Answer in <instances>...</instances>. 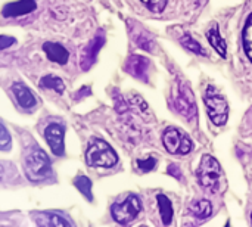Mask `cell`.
<instances>
[{
    "mask_svg": "<svg viewBox=\"0 0 252 227\" xmlns=\"http://www.w3.org/2000/svg\"><path fill=\"white\" fill-rule=\"evenodd\" d=\"M86 162L90 167H100V168H111L118 162V157L115 151L103 140L94 139L90 142L87 152H86Z\"/></svg>",
    "mask_w": 252,
    "mask_h": 227,
    "instance_id": "6da1fadb",
    "label": "cell"
},
{
    "mask_svg": "<svg viewBox=\"0 0 252 227\" xmlns=\"http://www.w3.org/2000/svg\"><path fill=\"white\" fill-rule=\"evenodd\" d=\"M24 170H25V176L31 182H41V180H46V179L52 177L50 160L41 149L31 151L25 157Z\"/></svg>",
    "mask_w": 252,
    "mask_h": 227,
    "instance_id": "7a4b0ae2",
    "label": "cell"
},
{
    "mask_svg": "<svg viewBox=\"0 0 252 227\" xmlns=\"http://www.w3.org/2000/svg\"><path fill=\"white\" fill-rule=\"evenodd\" d=\"M198 182L202 189L208 191L210 194H216L219 189V182L221 176V168L219 161L211 155H204L199 164V168L196 171Z\"/></svg>",
    "mask_w": 252,
    "mask_h": 227,
    "instance_id": "3957f363",
    "label": "cell"
},
{
    "mask_svg": "<svg viewBox=\"0 0 252 227\" xmlns=\"http://www.w3.org/2000/svg\"><path fill=\"white\" fill-rule=\"evenodd\" d=\"M208 115L211 118V121L216 126H224L229 117V105L226 102V99L211 86L208 87L205 97H204Z\"/></svg>",
    "mask_w": 252,
    "mask_h": 227,
    "instance_id": "277c9868",
    "label": "cell"
},
{
    "mask_svg": "<svg viewBox=\"0 0 252 227\" xmlns=\"http://www.w3.org/2000/svg\"><path fill=\"white\" fill-rule=\"evenodd\" d=\"M140 211H142V204L136 195H128L123 202H117L111 208V214L114 220L120 225L131 223L139 216Z\"/></svg>",
    "mask_w": 252,
    "mask_h": 227,
    "instance_id": "5b68a950",
    "label": "cell"
},
{
    "mask_svg": "<svg viewBox=\"0 0 252 227\" xmlns=\"http://www.w3.org/2000/svg\"><path fill=\"white\" fill-rule=\"evenodd\" d=\"M162 142L165 149L173 155H186L193 149V143L189 139V136L185 131H180L174 127L165 130Z\"/></svg>",
    "mask_w": 252,
    "mask_h": 227,
    "instance_id": "8992f818",
    "label": "cell"
},
{
    "mask_svg": "<svg viewBox=\"0 0 252 227\" xmlns=\"http://www.w3.org/2000/svg\"><path fill=\"white\" fill-rule=\"evenodd\" d=\"M174 108L186 120H189V121L196 120L198 109H196V103H195V96H193L190 87L185 83L179 84V92H177V96L174 97Z\"/></svg>",
    "mask_w": 252,
    "mask_h": 227,
    "instance_id": "52a82bcc",
    "label": "cell"
},
{
    "mask_svg": "<svg viewBox=\"0 0 252 227\" xmlns=\"http://www.w3.org/2000/svg\"><path fill=\"white\" fill-rule=\"evenodd\" d=\"M44 139L49 143L53 155L62 157L65 152L63 146V127L61 124H49L44 130Z\"/></svg>",
    "mask_w": 252,
    "mask_h": 227,
    "instance_id": "ba28073f",
    "label": "cell"
},
{
    "mask_svg": "<svg viewBox=\"0 0 252 227\" xmlns=\"http://www.w3.org/2000/svg\"><path fill=\"white\" fill-rule=\"evenodd\" d=\"M35 0H18L4 4V7L1 9V15L4 18H16L31 13L32 10H35Z\"/></svg>",
    "mask_w": 252,
    "mask_h": 227,
    "instance_id": "9c48e42d",
    "label": "cell"
},
{
    "mask_svg": "<svg viewBox=\"0 0 252 227\" xmlns=\"http://www.w3.org/2000/svg\"><path fill=\"white\" fill-rule=\"evenodd\" d=\"M105 44V35L102 34V32H99L94 38H93V41H90V44L84 49V52H83V56H81V68L83 69H89L93 64H94V61H96V56H97V53H99V50H100V47Z\"/></svg>",
    "mask_w": 252,
    "mask_h": 227,
    "instance_id": "30bf717a",
    "label": "cell"
},
{
    "mask_svg": "<svg viewBox=\"0 0 252 227\" xmlns=\"http://www.w3.org/2000/svg\"><path fill=\"white\" fill-rule=\"evenodd\" d=\"M34 222L37 226L41 227H65L74 226V223L56 213H35Z\"/></svg>",
    "mask_w": 252,
    "mask_h": 227,
    "instance_id": "8fae6325",
    "label": "cell"
},
{
    "mask_svg": "<svg viewBox=\"0 0 252 227\" xmlns=\"http://www.w3.org/2000/svg\"><path fill=\"white\" fill-rule=\"evenodd\" d=\"M12 93L13 96L16 97V102L21 108L24 109H32L35 105H37V99L35 96L32 95V92L25 86V84H21V83H15L12 86Z\"/></svg>",
    "mask_w": 252,
    "mask_h": 227,
    "instance_id": "7c38bea8",
    "label": "cell"
},
{
    "mask_svg": "<svg viewBox=\"0 0 252 227\" xmlns=\"http://www.w3.org/2000/svg\"><path fill=\"white\" fill-rule=\"evenodd\" d=\"M126 69L136 78L146 81L148 80V69H149V61L143 56L134 55L127 61Z\"/></svg>",
    "mask_w": 252,
    "mask_h": 227,
    "instance_id": "4fadbf2b",
    "label": "cell"
},
{
    "mask_svg": "<svg viewBox=\"0 0 252 227\" xmlns=\"http://www.w3.org/2000/svg\"><path fill=\"white\" fill-rule=\"evenodd\" d=\"M43 50L47 55L50 62L59 64V65H65L69 59V52L59 43H52V41H46L43 44Z\"/></svg>",
    "mask_w": 252,
    "mask_h": 227,
    "instance_id": "5bb4252c",
    "label": "cell"
},
{
    "mask_svg": "<svg viewBox=\"0 0 252 227\" xmlns=\"http://www.w3.org/2000/svg\"><path fill=\"white\" fill-rule=\"evenodd\" d=\"M207 37H208V41L211 43V46L223 56L226 58V50H227V46H226V41L224 38L220 35V31L217 27H213L207 31Z\"/></svg>",
    "mask_w": 252,
    "mask_h": 227,
    "instance_id": "9a60e30c",
    "label": "cell"
},
{
    "mask_svg": "<svg viewBox=\"0 0 252 227\" xmlns=\"http://www.w3.org/2000/svg\"><path fill=\"white\" fill-rule=\"evenodd\" d=\"M157 201H158V207H159V214H161L162 223L165 226L171 225V222H173V207H171V201L165 195H162V194H159L157 196Z\"/></svg>",
    "mask_w": 252,
    "mask_h": 227,
    "instance_id": "2e32d148",
    "label": "cell"
},
{
    "mask_svg": "<svg viewBox=\"0 0 252 227\" xmlns=\"http://www.w3.org/2000/svg\"><path fill=\"white\" fill-rule=\"evenodd\" d=\"M190 213L195 219L205 220L213 214V205L210 204V201L202 199V201H198V202L190 205Z\"/></svg>",
    "mask_w": 252,
    "mask_h": 227,
    "instance_id": "e0dca14e",
    "label": "cell"
},
{
    "mask_svg": "<svg viewBox=\"0 0 252 227\" xmlns=\"http://www.w3.org/2000/svg\"><path fill=\"white\" fill-rule=\"evenodd\" d=\"M40 86L43 87V89H52V90H55L56 93H63V90H65V84H63V81L58 77V75H53V74H47V75H44L41 80H40Z\"/></svg>",
    "mask_w": 252,
    "mask_h": 227,
    "instance_id": "ac0fdd59",
    "label": "cell"
},
{
    "mask_svg": "<svg viewBox=\"0 0 252 227\" xmlns=\"http://www.w3.org/2000/svg\"><path fill=\"white\" fill-rule=\"evenodd\" d=\"M75 188L86 196L87 201H93V195H92V180L86 176H78L74 180Z\"/></svg>",
    "mask_w": 252,
    "mask_h": 227,
    "instance_id": "d6986e66",
    "label": "cell"
},
{
    "mask_svg": "<svg viewBox=\"0 0 252 227\" xmlns=\"http://www.w3.org/2000/svg\"><path fill=\"white\" fill-rule=\"evenodd\" d=\"M242 38H244L245 53H247V56L250 58V61L252 62V15L248 18V21H247V25H245Z\"/></svg>",
    "mask_w": 252,
    "mask_h": 227,
    "instance_id": "ffe728a7",
    "label": "cell"
},
{
    "mask_svg": "<svg viewBox=\"0 0 252 227\" xmlns=\"http://www.w3.org/2000/svg\"><path fill=\"white\" fill-rule=\"evenodd\" d=\"M180 43H182L183 47H186L188 50H190V52H193V53H196V55H201V56H205V55H207L205 50L202 49V46H201L196 40H193L189 34H185V35L180 38Z\"/></svg>",
    "mask_w": 252,
    "mask_h": 227,
    "instance_id": "44dd1931",
    "label": "cell"
},
{
    "mask_svg": "<svg viewBox=\"0 0 252 227\" xmlns=\"http://www.w3.org/2000/svg\"><path fill=\"white\" fill-rule=\"evenodd\" d=\"M12 146V139L4 126L0 124V151H9Z\"/></svg>",
    "mask_w": 252,
    "mask_h": 227,
    "instance_id": "7402d4cb",
    "label": "cell"
},
{
    "mask_svg": "<svg viewBox=\"0 0 252 227\" xmlns=\"http://www.w3.org/2000/svg\"><path fill=\"white\" fill-rule=\"evenodd\" d=\"M136 43L139 47H142L143 50H148V52H154V41L152 38H149L146 34H139L136 35Z\"/></svg>",
    "mask_w": 252,
    "mask_h": 227,
    "instance_id": "603a6c76",
    "label": "cell"
},
{
    "mask_svg": "<svg viewBox=\"0 0 252 227\" xmlns=\"http://www.w3.org/2000/svg\"><path fill=\"white\" fill-rule=\"evenodd\" d=\"M142 1L146 4V7L149 10H152L155 13H159V12H162L165 9L168 0H142Z\"/></svg>",
    "mask_w": 252,
    "mask_h": 227,
    "instance_id": "cb8c5ba5",
    "label": "cell"
},
{
    "mask_svg": "<svg viewBox=\"0 0 252 227\" xmlns=\"http://www.w3.org/2000/svg\"><path fill=\"white\" fill-rule=\"evenodd\" d=\"M137 167L140 168V171H143V173H148V171H151V170H154L155 168V165H157V160L154 158V157H148L146 160H137Z\"/></svg>",
    "mask_w": 252,
    "mask_h": 227,
    "instance_id": "d4e9b609",
    "label": "cell"
},
{
    "mask_svg": "<svg viewBox=\"0 0 252 227\" xmlns=\"http://www.w3.org/2000/svg\"><path fill=\"white\" fill-rule=\"evenodd\" d=\"M168 174L170 176H173V177H176L177 180H182L183 179V174H182V170L179 168V165L177 164H170L168 165Z\"/></svg>",
    "mask_w": 252,
    "mask_h": 227,
    "instance_id": "484cf974",
    "label": "cell"
},
{
    "mask_svg": "<svg viewBox=\"0 0 252 227\" xmlns=\"http://www.w3.org/2000/svg\"><path fill=\"white\" fill-rule=\"evenodd\" d=\"M15 43L13 37H7V35H0V50L7 49L9 46H12Z\"/></svg>",
    "mask_w": 252,
    "mask_h": 227,
    "instance_id": "4316f807",
    "label": "cell"
},
{
    "mask_svg": "<svg viewBox=\"0 0 252 227\" xmlns=\"http://www.w3.org/2000/svg\"><path fill=\"white\" fill-rule=\"evenodd\" d=\"M251 220H252V214H251Z\"/></svg>",
    "mask_w": 252,
    "mask_h": 227,
    "instance_id": "83f0119b",
    "label": "cell"
}]
</instances>
